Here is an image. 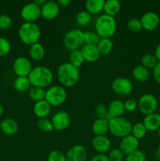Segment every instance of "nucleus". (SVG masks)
Listing matches in <instances>:
<instances>
[{"instance_id": "f257e3e1", "label": "nucleus", "mask_w": 160, "mask_h": 161, "mask_svg": "<svg viewBox=\"0 0 160 161\" xmlns=\"http://www.w3.org/2000/svg\"><path fill=\"white\" fill-rule=\"evenodd\" d=\"M56 77L61 86L72 87L77 84L80 78L79 69L75 67L69 62L62 63L56 70Z\"/></svg>"}, {"instance_id": "f03ea898", "label": "nucleus", "mask_w": 160, "mask_h": 161, "mask_svg": "<svg viewBox=\"0 0 160 161\" xmlns=\"http://www.w3.org/2000/svg\"><path fill=\"white\" fill-rule=\"evenodd\" d=\"M28 79L32 86L45 88L51 85L53 80V73L48 67L36 66L32 69Z\"/></svg>"}, {"instance_id": "7ed1b4c3", "label": "nucleus", "mask_w": 160, "mask_h": 161, "mask_svg": "<svg viewBox=\"0 0 160 161\" xmlns=\"http://www.w3.org/2000/svg\"><path fill=\"white\" fill-rule=\"evenodd\" d=\"M95 32L100 39L108 38L110 39L114 36L117 29V24L114 17L107 14H101L99 16L94 23Z\"/></svg>"}, {"instance_id": "20e7f679", "label": "nucleus", "mask_w": 160, "mask_h": 161, "mask_svg": "<svg viewBox=\"0 0 160 161\" xmlns=\"http://www.w3.org/2000/svg\"><path fill=\"white\" fill-rule=\"evenodd\" d=\"M18 36L24 44L31 46L39 42L41 36V30L36 24L24 22L19 28Z\"/></svg>"}, {"instance_id": "39448f33", "label": "nucleus", "mask_w": 160, "mask_h": 161, "mask_svg": "<svg viewBox=\"0 0 160 161\" xmlns=\"http://www.w3.org/2000/svg\"><path fill=\"white\" fill-rule=\"evenodd\" d=\"M109 120V131L117 138H124L131 134L132 126L129 119L124 117H117L108 119Z\"/></svg>"}, {"instance_id": "423d86ee", "label": "nucleus", "mask_w": 160, "mask_h": 161, "mask_svg": "<svg viewBox=\"0 0 160 161\" xmlns=\"http://www.w3.org/2000/svg\"><path fill=\"white\" fill-rule=\"evenodd\" d=\"M67 93L66 89L59 85L50 86L45 91V100L51 107H57L63 105L67 100Z\"/></svg>"}, {"instance_id": "0eeeda50", "label": "nucleus", "mask_w": 160, "mask_h": 161, "mask_svg": "<svg viewBox=\"0 0 160 161\" xmlns=\"http://www.w3.org/2000/svg\"><path fill=\"white\" fill-rule=\"evenodd\" d=\"M63 43L64 47L70 51L80 50L84 45L83 31L79 29L69 30L64 35Z\"/></svg>"}, {"instance_id": "6e6552de", "label": "nucleus", "mask_w": 160, "mask_h": 161, "mask_svg": "<svg viewBox=\"0 0 160 161\" xmlns=\"http://www.w3.org/2000/svg\"><path fill=\"white\" fill-rule=\"evenodd\" d=\"M158 107V99L152 94H144L137 102V108L144 116L155 113Z\"/></svg>"}, {"instance_id": "1a4fd4ad", "label": "nucleus", "mask_w": 160, "mask_h": 161, "mask_svg": "<svg viewBox=\"0 0 160 161\" xmlns=\"http://www.w3.org/2000/svg\"><path fill=\"white\" fill-rule=\"evenodd\" d=\"M20 17L25 22L35 23L41 17V7L35 2L27 3L21 8Z\"/></svg>"}, {"instance_id": "9d476101", "label": "nucleus", "mask_w": 160, "mask_h": 161, "mask_svg": "<svg viewBox=\"0 0 160 161\" xmlns=\"http://www.w3.org/2000/svg\"><path fill=\"white\" fill-rule=\"evenodd\" d=\"M111 89L119 96H127L131 94L133 89L132 82L125 77H118L113 80Z\"/></svg>"}, {"instance_id": "9b49d317", "label": "nucleus", "mask_w": 160, "mask_h": 161, "mask_svg": "<svg viewBox=\"0 0 160 161\" xmlns=\"http://www.w3.org/2000/svg\"><path fill=\"white\" fill-rule=\"evenodd\" d=\"M13 72L17 76L28 77L32 70L31 62L26 57H18L13 64Z\"/></svg>"}, {"instance_id": "f8f14e48", "label": "nucleus", "mask_w": 160, "mask_h": 161, "mask_svg": "<svg viewBox=\"0 0 160 161\" xmlns=\"http://www.w3.org/2000/svg\"><path fill=\"white\" fill-rule=\"evenodd\" d=\"M51 122L53 129L60 131L68 128L72 123V117L67 112L59 111L53 115Z\"/></svg>"}, {"instance_id": "ddd939ff", "label": "nucleus", "mask_w": 160, "mask_h": 161, "mask_svg": "<svg viewBox=\"0 0 160 161\" xmlns=\"http://www.w3.org/2000/svg\"><path fill=\"white\" fill-rule=\"evenodd\" d=\"M142 25V28L147 31H154L158 27L160 24V17L156 13L148 11L143 14L140 19Z\"/></svg>"}, {"instance_id": "4468645a", "label": "nucleus", "mask_w": 160, "mask_h": 161, "mask_svg": "<svg viewBox=\"0 0 160 161\" xmlns=\"http://www.w3.org/2000/svg\"><path fill=\"white\" fill-rule=\"evenodd\" d=\"M60 9L57 2L46 1L41 7V17L47 20H53L59 14Z\"/></svg>"}, {"instance_id": "2eb2a0df", "label": "nucleus", "mask_w": 160, "mask_h": 161, "mask_svg": "<svg viewBox=\"0 0 160 161\" xmlns=\"http://www.w3.org/2000/svg\"><path fill=\"white\" fill-rule=\"evenodd\" d=\"M139 148V140L130 135L122 138L119 144V149L123 153L124 155H129L135 151L138 150Z\"/></svg>"}, {"instance_id": "dca6fc26", "label": "nucleus", "mask_w": 160, "mask_h": 161, "mask_svg": "<svg viewBox=\"0 0 160 161\" xmlns=\"http://www.w3.org/2000/svg\"><path fill=\"white\" fill-rule=\"evenodd\" d=\"M65 155L67 161H86L87 160V151L81 145L72 146Z\"/></svg>"}, {"instance_id": "f3484780", "label": "nucleus", "mask_w": 160, "mask_h": 161, "mask_svg": "<svg viewBox=\"0 0 160 161\" xmlns=\"http://www.w3.org/2000/svg\"><path fill=\"white\" fill-rule=\"evenodd\" d=\"M92 146L98 154H106L111 150V142L106 135L95 136L92 141Z\"/></svg>"}, {"instance_id": "a211bd4d", "label": "nucleus", "mask_w": 160, "mask_h": 161, "mask_svg": "<svg viewBox=\"0 0 160 161\" xmlns=\"http://www.w3.org/2000/svg\"><path fill=\"white\" fill-rule=\"evenodd\" d=\"M81 51L85 61H87L89 63L95 62L100 57V53L99 52L97 45L84 44L81 48Z\"/></svg>"}, {"instance_id": "6ab92c4d", "label": "nucleus", "mask_w": 160, "mask_h": 161, "mask_svg": "<svg viewBox=\"0 0 160 161\" xmlns=\"http://www.w3.org/2000/svg\"><path fill=\"white\" fill-rule=\"evenodd\" d=\"M125 112V106H124V102L119 99H115L110 102L108 106V119L122 117Z\"/></svg>"}, {"instance_id": "aec40b11", "label": "nucleus", "mask_w": 160, "mask_h": 161, "mask_svg": "<svg viewBox=\"0 0 160 161\" xmlns=\"http://www.w3.org/2000/svg\"><path fill=\"white\" fill-rule=\"evenodd\" d=\"M0 129L4 135L13 136L18 132L19 126L15 119L6 118L3 119L0 124Z\"/></svg>"}, {"instance_id": "412c9836", "label": "nucleus", "mask_w": 160, "mask_h": 161, "mask_svg": "<svg viewBox=\"0 0 160 161\" xmlns=\"http://www.w3.org/2000/svg\"><path fill=\"white\" fill-rule=\"evenodd\" d=\"M51 105L45 100L35 102L33 106V113L39 119L47 118L51 112Z\"/></svg>"}, {"instance_id": "4be33fe9", "label": "nucleus", "mask_w": 160, "mask_h": 161, "mask_svg": "<svg viewBox=\"0 0 160 161\" xmlns=\"http://www.w3.org/2000/svg\"><path fill=\"white\" fill-rule=\"evenodd\" d=\"M143 124L144 125L147 130L149 131H155L160 128V116L158 113L147 115L144 116L143 119Z\"/></svg>"}, {"instance_id": "5701e85b", "label": "nucleus", "mask_w": 160, "mask_h": 161, "mask_svg": "<svg viewBox=\"0 0 160 161\" xmlns=\"http://www.w3.org/2000/svg\"><path fill=\"white\" fill-rule=\"evenodd\" d=\"M92 130L96 136H104L109 131V120L108 119H97L92 126Z\"/></svg>"}, {"instance_id": "b1692460", "label": "nucleus", "mask_w": 160, "mask_h": 161, "mask_svg": "<svg viewBox=\"0 0 160 161\" xmlns=\"http://www.w3.org/2000/svg\"><path fill=\"white\" fill-rule=\"evenodd\" d=\"M105 1L104 0H87L85 3L86 10L91 15H96L104 10Z\"/></svg>"}, {"instance_id": "393cba45", "label": "nucleus", "mask_w": 160, "mask_h": 161, "mask_svg": "<svg viewBox=\"0 0 160 161\" xmlns=\"http://www.w3.org/2000/svg\"><path fill=\"white\" fill-rule=\"evenodd\" d=\"M28 53H29V56L31 59L36 61H39L43 59L45 57V50L43 46L40 42H37V43L30 46Z\"/></svg>"}, {"instance_id": "a878e982", "label": "nucleus", "mask_w": 160, "mask_h": 161, "mask_svg": "<svg viewBox=\"0 0 160 161\" xmlns=\"http://www.w3.org/2000/svg\"><path fill=\"white\" fill-rule=\"evenodd\" d=\"M133 76L140 83H145L150 78V71L143 65L136 66L133 69Z\"/></svg>"}, {"instance_id": "bb28decb", "label": "nucleus", "mask_w": 160, "mask_h": 161, "mask_svg": "<svg viewBox=\"0 0 160 161\" xmlns=\"http://www.w3.org/2000/svg\"><path fill=\"white\" fill-rule=\"evenodd\" d=\"M120 9V2L118 0H107L105 1L103 11L104 12V14L115 17V16L119 14Z\"/></svg>"}, {"instance_id": "cd10ccee", "label": "nucleus", "mask_w": 160, "mask_h": 161, "mask_svg": "<svg viewBox=\"0 0 160 161\" xmlns=\"http://www.w3.org/2000/svg\"><path fill=\"white\" fill-rule=\"evenodd\" d=\"M31 86L28 76H17L13 82V88L18 92H26L29 91Z\"/></svg>"}, {"instance_id": "c85d7f7f", "label": "nucleus", "mask_w": 160, "mask_h": 161, "mask_svg": "<svg viewBox=\"0 0 160 161\" xmlns=\"http://www.w3.org/2000/svg\"><path fill=\"white\" fill-rule=\"evenodd\" d=\"M45 90L44 88L37 87V86H31L28 91L29 97L35 103L45 100Z\"/></svg>"}, {"instance_id": "c756f323", "label": "nucleus", "mask_w": 160, "mask_h": 161, "mask_svg": "<svg viewBox=\"0 0 160 161\" xmlns=\"http://www.w3.org/2000/svg\"><path fill=\"white\" fill-rule=\"evenodd\" d=\"M97 46L100 55H107L111 53V50H112L113 42L111 39L102 38V39H100Z\"/></svg>"}, {"instance_id": "7c9ffc66", "label": "nucleus", "mask_w": 160, "mask_h": 161, "mask_svg": "<svg viewBox=\"0 0 160 161\" xmlns=\"http://www.w3.org/2000/svg\"><path fill=\"white\" fill-rule=\"evenodd\" d=\"M85 59L83 58V55L82 53L81 50H76L71 51L69 54V63L75 67L79 69L84 63Z\"/></svg>"}, {"instance_id": "2f4dec72", "label": "nucleus", "mask_w": 160, "mask_h": 161, "mask_svg": "<svg viewBox=\"0 0 160 161\" xmlns=\"http://www.w3.org/2000/svg\"><path fill=\"white\" fill-rule=\"evenodd\" d=\"M76 23L81 27H86L92 20V15L86 10L80 11L76 15Z\"/></svg>"}, {"instance_id": "473e14b6", "label": "nucleus", "mask_w": 160, "mask_h": 161, "mask_svg": "<svg viewBox=\"0 0 160 161\" xmlns=\"http://www.w3.org/2000/svg\"><path fill=\"white\" fill-rule=\"evenodd\" d=\"M147 129L145 128L143 123H136L132 126L131 135L138 140L144 138L147 134Z\"/></svg>"}, {"instance_id": "72a5a7b5", "label": "nucleus", "mask_w": 160, "mask_h": 161, "mask_svg": "<svg viewBox=\"0 0 160 161\" xmlns=\"http://www.w3.org/2000/svg\"><path fill=\"white\" fill-rule=\"evenodd\" d=\"M141 65L147 68V69H153L158 61H157L156 58H155V56L154 54H152V53H146V54H144L141 58Z\"/></svg>"}, {"instance_id": "f704fd0d", "label": "nucleus", "mask_w": 160, "mask_h": 161, "mask_svg": "<svg viewBox=\"0 0 160 161\" xmlns=\"http://www.w3.org/2000/svg\"><path fill=\"white\" fill-rule=\"evenodd\" d=\"M36 126L42 132L45 133H50L52 130H53V124L51 122V119H49L48 118H42V119H38L36 123Z\"/></svg>"}, {"instance_id": "c9c22d12", "label": "nucleus", "mask_w": 160, "mask_h": 161, "mask_svg": "<svg viewBox=\"0 0 160 161\" xmlns=\"http://www.w3.org/2000/svg\"><path fill=\"white\" fill-rule=\"evenodd\" d=\"M100 38L98 35L94 31H87L83 32V39H84V44H93L97 45L98 43Z\"/></svg>"}, {"instance_id": "e433bc0d", "label": "nucleus", "mask_w": 160, "mask_h": 161, "mask_svg": "<svg viewBox=\"0 0 160 161\" xmlns=\"http://www.w3.org/2000/svg\"><path fill=\"white\" fill-rule=\"evenodd\" d=\"M127 28L132 32H138L142 29V25H141V20L136 17H133L130 19L127 22Z\"/></svg>"}, {"instance_id": "4c0bfd02", "label": "nucleus", "mask_w": 160, "mask_h": 161, "mask_svg": "<svg viewBox=\"0 0 160 161\" xmlns=\"http://www.w3.org/2000/svg\"><path fill=\"white\" fill-rule=\"evenodd\" d=\"M11 50V43L7 39L0 37V58L7 55Z\"/></svg>"}, {"instance_id": "58836bf2", "label": "nucleus", "mask_w": 160, "mask_h": 161, "mask_svg": "<svg viewBox=\"0 0 160 161\" xmlns=\"http://www.w3.org/2000/svg\"><path fill=\"white\" fill-rule=\"evenodd\" d=\"M47 161H67V159L64 153L57 149H54L50 152L47 157Z\"/></svg>"}, {"instance_id": "ea45409f", "label": "nucleus", "mask_w": 160, "mask_h": 161, "mask_svg": "<svg viewBox=\"0 0 160 161\" xmlns=\"http://www.w3.org/2000/svg\"><path fill=\"white\" fill-rule=\"evenodd\" d=\"M108 159L110 161H122L124 158V154L122 151L117 148L112 149L108 152Z\"/></svg>"}, {"instance_id": "a19ab883", "label": "nucleus", "mask_w": 160, "mask_h": 161, "mask_svg": "<svg viewBox=\"0 0 160 161\" xmlns=\"http://www.w3.org/2000/svg\"><path fill=\"white\" fill-rule=\"evenodd\" d=\"M95 115L97 119H107L108 117V106L104 104H99L95 108Z\"/></svg>"}, {"instance_id": "79ce46f5", "label": "nucleus", "mask_w": 160, "mask_h": 161, "mask_svg": "<svg viewBox=\"0 0 160 161\" xmlns=\"http://www.w3.org/2000/svg\"><path fill=\"white\" fill-rule=\"evenodd\" d=\"M125 161H146V156L142 151L138 149L127 155Z\"/></svg>"}, {"instance_id": "37998d69", "label": "nucleus", "mask_w": 160, "mask_h": 161, "mask_svg": "<svg viewBox=\"0 0 160 161\" xmlns=\"http://www.w3.org/2000/svg\"><path fill=\"white\" fill-rule=\"evenodd\" d=\"M13 19L6 14L0 15V29L6 30L12 26Z\"/></svg>"}, {"instance_id": "c03bdc74", "label": "nucleus", "mask_w": 160, "mask_h": 161, "mask_svg": "<svg viewBox=\"0 0 160 161\" xmlns=\"http://www.w3.org/2000/svg\"><path fill=\"white\" fill-rule=\"evenodd\" d=\"M124 106H125V111L132 113V112H134L137 108V102L134 99H128L124 102Z\"/></svg>"}, {"instance_id": "a18cd8bd", "label": "nucleus", "mask_w": 160, "mask_h": 161, "mask_svg": "<svg viewBox=\"0 0 160 161\" xmlns=\"http://www.w3.org/2000/svg\"><path fill=\"white\" fill-rule=\"evenodd\" d=\"M152 75L155 81L160 84V62L157 63L155 68L152 69Z\"/></svg>"}, {"instance_id": "49530a36", "label": "nucleus", "mask_w": 160, "mask_h": 161, "mask_svg": "<svg viewBox=\"0 0 160 161\" xmlns=\"http://www.w3.org/2000/svg\"><path fill=\"white\" fill-rule=\"evenodd\" d=\"M90 161H110L106 154H97L94 156Z\"/></svg>"}, {"instance_id": "de8ad7c7", "label": "nucleus", "mask_w": 160, "mask_h": 161, "mask_svg": "<svg viewBox=\"0 0 160 161\" xmlns=\"http://www.w3.org/2000/svg\"><path fill=\"white\" fill-rule=\"evenodd\" d=\"M57 3L60 6V7L65 8L71 4V1L70 0H59Z\"/></svg>"}, {"instance_id": "09e8293b", "label": "nucleus", "mask_w": 160, "mask_h": 161, "mask_svg": "<svg viewBox=\"0 0 160 161\" xmlns=\"http://www.w3.org/2000/svg\"><path fill=\"white\" fill-rule=\"evenodd\" d=\"M155 56V58H156L157 61H158V62H160V44H158V46H157L156 49H155V54H154Z\"/></svg>"}, {"instance_id": "8fccbe9b", "label": "nucleus", "mask_w": 160, "mask_h": 161, "mask_svg": "<svg viewBox=\"0 0 160 161\" xmlns=\"http://www.w3.org/2000/svg\"><path fill=\"white\" fill-rule=\"evenodd\" d=\"M3 113H4V107H3V105L0 103V117L3 116Z\"/></svg>"}, {"instance_id": "3c124183", "label": "nucleus", "mask_w": 160, "mask_h": 161, "mask_svg": "<svg viewBox=\"0 0 160 161\" xmlns=\"http://www.w3.org/2000/svg\"><path fill=\"white\" fill-rule=\"evenodd\" d=\"M157 152H158V156H159V157H160V144H159V146H158V151H157Z\"/></svg>"}, {"instance_id": "603ef678", "label": "nucleus", "mask_w": 160, "mask_h": 161, "mask_svg": "<svg viewBox=\"0 0 160 161\" xmlns=\"http://www.w3.org/2000/svg\"><path fill=\"white\" fill-rule=\"evenodd\" d=\"M158 137L160 138V128L158 130Z\"/></svg>"}, {"instance_id": "864d4df0", "label": "nucleus", "mask_w": 160, "mask_h": 161, "mask_svg": "<svg viewBox=\"0 0 160 161\" xmlns=\"http://www.w3.org/2000/svg\"><path fill=\"white\" fill-rule=\"evenodd\" d=\"M158 114H159L160 116V107H159V109H158Z\"/></svg>"}]
</instances>
